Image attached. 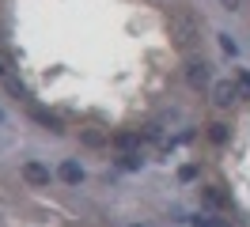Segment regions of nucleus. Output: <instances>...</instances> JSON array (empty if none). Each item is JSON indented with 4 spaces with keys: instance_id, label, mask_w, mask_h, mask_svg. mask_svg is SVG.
Wrapping results in <instances>:
<instances>
[{
    "instance_id": "obj_1",
    "label": "nucleus",
    "mask_w": 250,
    "mask_h": 227,
    "mask_svg": "<svg viewBox=\"0 0 250 227\" xmlns=\"http://www.w3.org/2000/svg\"><path fill=\"white\" fill-rule=\"evenodd\" d=\"M171 38L178 45H193V38H197V23H193V15H186V12H174L171 15Z\"/></svg>"
},
{
    "instance_id": "obj_2",
    "label": "nucleus",
    "mask_w": 250,
    "mask_h": 227,
    "mask_svg": "<svg viewBox=\"0 0 250 227\" xmlns=\"http://www.w3.org/2000/svg\"><path fill=\"white\" fill-rule=\"evenodd\" d=\"M23 178L31 182V186H49V178H53V174H49V166H46V163L27 159V163H23Z\"/></svg>"
},
{
    "instance_id": "obj_3",
    "label": "nucleus",
    "mask_w": 250,
    "mask_h": 227,
    "mask_svg": "<svg viewBox=\"0 0 250 227\" xmlns=\"http://www.w3.org/2000/svg\"><path fill=\"white\" fill-rule=\"evenodd\" d=\"M186 80H189V87H208V64L205 61H189L186 64Z\"/></svg>"
},
{
    "instance_id": "obj_4",
    "label": "nucleus",
    "mask_w": 250,
    "mask_h": 227,
    "mask_svg": "<svg viewBox=\"0 0 250 227\" xmlns=\"http://www.w3.org/2000/svg\"><path fill=\"white\" fill-rule=\"evenodd\" d=\"M212 99H216V106H231L239 99V87H235L231 80H220L216 87H212Z\"/></svg>"
},
{
    "instance_id": "obj_5",
    "label": "nucleus",
    "mask_w": 250,
    "mask_h": 227,
    "mask_svg": "<svg viewBox=\"0 0 250 227\" xmlns=\"http://www.w3.org/2000/svg\"><path fill=\"white\" fill-rule=\"evenodd\" d=\"M57 174H61V182H64V186H80V182H83V166H80L76 159H64Z\"/></svg>"
},
{
    "instance_id": "obj_6",
    "label": "nucleus",
    "mask_w": 250,
    "mask_h": 227,
    "mask_svg": "<svg viewBox=\"0 0 250 227\" xmlns=\"http://www.w3.org/2000/svg\"><path fill=\"white\" fill-rule=\"evenodd\" d=\"M201 197H205V205H208V208H228V205H231L228 193H220L216 186H212V189H201Z\"/></svg>"
},
{
    "instance_id": "obj_7",
    "label": "nucleus",
    "mask_w": 250,
    "mask_h": 227,
    "mask_svg": "<svg viewBox=\"0 0 250 227\" xmlns=\"http://www.w3.org/2000/svg\"><path fill=\"white\" fill-rule=\"evenodd\" d=\"M31 118L38 121V125H46V129H53V133H61V121L53 118V114H49V110H34Z\"/></svg>"
},
{
    "instance_id": "obj_8",
    "label": "nucleus",
    "mask_w": 250,
    "mask_h": 227,
    "mask_svg": "<svg viewBox=\"0 0 250 227\" xmlns=\"http://www.w3.org/2000/svg\"><path fill=\"white\" fill-rule=\"evenodd\" d=\"M114 144H118L122 151H133L137 144H141V136H137V133H118V136H114Z\"/></svg>"
},
{
    "instance_id": "obj_9",
    "label": "nucleus",
    "mask_w": 250,
    "mask_h": 227,
    "mask_svg": "<svg viewBox=\"0 0 250 227\" xmlns=\"http://www.w3.org/2000/svg\"><path fill=\"white\" fill-rule=\"evenodd\" d=\"M118 163H122V170H137V166H141V155H137V151H125Z\"/></svg>"
},
{
    "instance_id": "obj_10",
    "label": "nucleus",
    "mask_w": 250,
    "mask_h": 227,
    "mask_svg": "<svg viewBox=\"0 0 250 227\" xmlns=\"http://www.w3.org/2000/svg\"><path fill=\"white\" fill-rule=\"evenodd\" d=\"M235 87H239V95H247V99H250V72H247V68L235 76Z\"/></svg>"
},
{
    "instance_id": "obj_11",
    "label": "nucleus",
    "mask_w": 250,
    "mask_h": 227,
    "mask_svg": "<svg viewBox=\"0 0 250 227\" xmlns=\"http://www.w3.org/2000/svg\"><path fill=\"white\" fill-rule=\"evenodd\" d=\"M208 136H212L216 144H224V140H228V125H208Z\"/></svg>"
},
{
    "instance_id": "obj_12",
    "label": "nucleus",
    "mask_w": 250,
    "mask_h": 227,
    "mask_svg": "<svg viewBox=\"0 0 250 227\" xmlns=\"http://www.w3.org/2000/svg\"><path fill=\"white\" fill-rule=\"evenodd\" d=\"M220 45H224V53H228V57H239V45H235L228 34H220Z\"/></svg>"
},
{
    "instance_id": "obj_13",
    "label": "nucleus",
    "mask_w": 250,
    "mask_h": 227,
    "mask_svg": "<svg viewBox=\"0 0 250 227\" xmlns=\"http://www.w3.org/2000/svg\"><path fill=\"white\" fill-rule=\"evenodd\" d=\"M189 224H193V227H228V224H212V220H208V216H193V220H189Z\"/></svg>"
},
{
    "instance_id": "obj_14",
    "label": "nucleus",
    "mask_w": 250,
    "mask_h": 227,
    "mask_svg": "<svg viewBox=\"0 0 250 227\" xmlns=\"http://www.w3.org/2000/svg\"><path fill=\"white\" fill-rule=\"evenodd\" d=\"M8 91H12V95H19V99H27V87H23L19 80H8Z\"/></svg>"
},
{
    "instance_id": "obj_15",
    "label": "nucleus",
    "mask_w": 250,
    "mask_h": 227,
    "mask_svg": "<svg viewBox=\"0 0 250 227\" xmlns=\"http://www.w3.org/2000/svg\"><path fill=\"white\" fill-rule=\"evenodd\" d=\"M83 140H87L91 148H99V144H103V133H95V129H87V133H83Z\"/></svg>"
},
{
    "instance_id": "obj_16",
    "label": "nucleus",
    "mask_w": 250,
    "mask_h": 227,
    "mask_svg": "<svg viewBox=\"0 0 250 227\" xmlns=\"http://www.w3.org/2000/svg\"><path fill=\"white\" fill-rule=\"evenodd\" d=\"M220 4H224L228 12H235V8H239V0H220Z\"/></svg>"
},
{
    "instance_id": "obj_17",
    "label": "nucleus",
    "mask_w": 250,
    "mask_h": 227,
    "mask_svg": "<svg viewBox=\"0 0 250 227\" xmlns=\"http://www.w3.org/2000/svg\"><path fill=\"white\" fill-rule=\"evenodd\" d=\"M4 72H8V64H4V61H0V76H4Z\"/></svg>"
},
{
    "instance_id": "obj_18",
    "label": "nucleus",
    "mask_w": 250,
    "mask_h": 227,
    "mask_svg": "<svg viewBox=\"0 0 250 227\" xmlns=\"http://www.w3.org/2000/svg\"><path fill=\"white\" fill-rule=\"evenodd\" d=\"M133 227H141V224H133Z\"/></svg>"
}]
</instances>
